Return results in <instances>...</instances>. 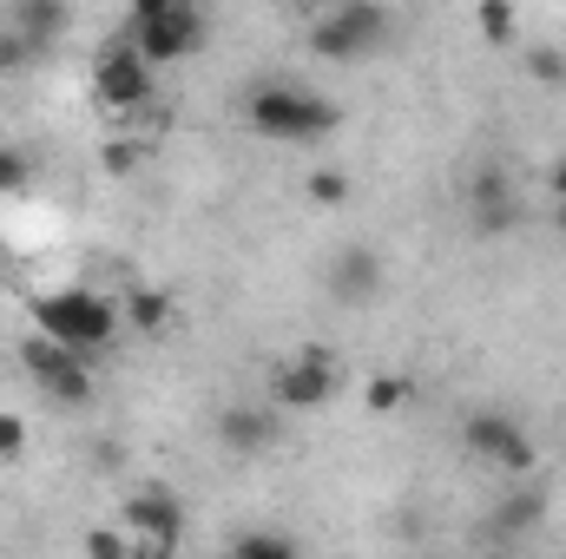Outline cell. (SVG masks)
Returning <instances> with one entry per match:
<instances>
[{
  "mask_svg": "<svg viewBox=\"0 0 566 559\" xmlns=\"http://www.w3.org/2000/svg\"><path fill=\"white\" fill-rule=\"evenodd\" d=\"M244 126L271 145H316L343 126V113H336L323 93L296 86V80H258V86L244 93Z\"/></svg>",
  "mask_w": 566,
  "mask_h": 559,
  "instance_id": "1",
  "label": "cell"
},
{
  "mask_svg": "<svg viewBox=\"0 0 566 559\" xmlns=\"http://www.w3.org/2000/svg\"><path fill=\"white\" fill-rule=\"evenodd\" d=\"M205 27H211V13L198 0H139L133 20H126V40H133V53H139L145 66L158 73V66L191 60L205 46Z\"/></svg>",
  "mask_w": 566,
  "mask_h": 559,
  "instance_id": "2",
  "label": "cell"
},
{
  "mask_svg": "<svg viewBox=\"0 0 566 559\" xmlns=\"http://www.w3.org/2000/svg\"><path fill=\"white\" fill-rule=\"evenodd\" d=\"M33 323L46 342L73 349V356H93L119 336V303H106L99 289H46L33 303Z\"/></svg>",
  "mask_w": 566,
  "mask_h": 559,
  "instance_id": "3",
  "label": "cell"
},
{
  "mask_svg": "<svg viewBox=\"0 0 566 559\" xmlns=\"http://www.w3.org/2000/svg\"><path fill=\"white\" fill-rule=\"evenodd\" d=\"M389 33H396V13L376 7V0H336V7H323V13L310 20V46H316L323 60H343V66L382 53Z\"/></svg>",
  "mask_w": 566,
  "mask_h": 559,
  "instance_id": "4",
  "label": "cell"
},
{
  "mask_svg": "<svg viewBox=\"0 0 566 559\" xmlns=\"http://www.w3.org/2000/svg\"><path fill=\"white\" fill-rule=\"evenodd\" d=\"M336 389H343V356L323 349V342H303V349L283 356L277 376H271V409L277 415H310V409L336 402Z\"/></svg>",
  "mask_w": 566,
  "mask_h": 559,
  "instance_id": "5",
  "label": "cell"
},
{
  "mask_svg": "<svg viewBox=\"0 0 566 559\" xmlns=\"http://www.w3.org/2000/svg\"><path fill=\"white\" fill-rule=\"evenodd\" d=\"M461 441H468L474 461H488L507 481H527L534 474V441H527V428L507 415V409H474V415L461 421Z\"/></svg>",
  "mask_w": 566,
  "mask_h": 559,
  "instance_id": "6",
  "label": "cell"
},
{
  "mask_svg": "<svg viewBox=\"0 0 566 559\" xmlns=\"http://www.w3.org/2000/svg\"><path fill=\"white\" fill-rule=\"evenodd\" d=\"M93 93H99V106H113V113H139V106H151L158 73L133 53L126 33H113V40L99 46V60H93Z\"/></svg>",
  "mask_w": 566,
  "mask_h": 559,
  "instance_id": "7",
  "label": "cell"
},
{
  "mask_svg": "<svg viewBox=\"0 0 566 559\" xmlns=\"http://www.w3.org/2000/svg\"><path fill=\"white\" fill-rule=\"evenodd\" d=\"M20 362H27V376H33L53 402H66V409H86V402H93V369H86V356H73V349L33 336V342L20 349Z\"/></svg>",
  "mask_w": 566,
  "mask_h": 559,
  "instance_id": "8",
  "label": "cell"
},
{
  "mask_svg": "<svg viewBox=\"0 0 566 559\" xmlns=\"http://www.w3.org/2000/svg\"><path fill=\"white\" fill-rule=\"evenodd\" d=\"M547 520V487H534V481H514L488 514H481V540L494 547V553H507L521 534H534Z\"/></svg>",
  "mask_w": 566,
  "mask_h": 559,
  "instance_id": "9",
  "label": "cell"
},
{
  "mask_svg": "<svg viewBox=\"0 0 566 559\" xmlns=\"http://www.w3.org/2000/svg\"><path fill=\"white\" fill-rule=\"evenodd\" d=\"M119 527L151 540V547H178L185 540V500L171 487H133L126 507H119Z\"/></svg>",
  "mask_w": 566,
  "mask_h": 559,
  "instance_id": "10",
  "label": "cell"
},
{
  "mask_svg": "<svg viewBox=\"0 0 566 559\" xmlns=\"http://www.w3.org/2000/svg\"><path fill=\"white\" fill-rule=\"evenodd\" d=\"M382 283H389V264H382V251L376 244H343L336 257H329V271H323V289L336 296V303H376L382 296Z\"/></svg>",
  "mask_w": 566,
  "mask_h": 559,
  "instance_id": "11",
  "label": "cell"
},
{
  "mask_svg": "<svg viewBox=\"0 0 566 559\" xmlns=\"http://www.w3.org/2000/svg\"><path fill=\"white\" fill-rule=\"evenodd\" d=\"M468 224L481 238H501V231L521 224V198H514V178L501 165H481L474 171V184H468Z\"/></svg>",
  "mask_w": 566,
  "mask_h": 559,
  "instance_id": "12",
  "label": "cell"
},
{
  "mask_svg": "<svg viewBox=\"0 0 566 559\" xmlns=\"http://www.w3.org/2000/svg\"><path fill=\"white\" fill-rule=\"evenodd\" d=\"M277 434H283V415L264 409V402H238V409L218 415V447L224 454H264Z\"/></svg>",
  "mask_w": 566,
  "mask_h": 559,
  "instance_id": "13",
  "label": "cell"
},
{
  "mask_svg": "<svg viewBox=\"0 0 566 559\" xmlns=\"http://www.w3.org/2000/svg\"><path fill=\"white\" fill-rule=\"evenodd\" d=\"M0 27H13V33L33 46V53H46V46H53V40L73 27V13H66L60 0H13V7L0 13Z\"/></svg>",
  "mask_w": 566,
  "mask_h": 559,
  "instance_id": "14",
  "label": "cell"
},
{
  "mask_svg": "<svg viewBox=\"0 0 566 559\" xmlns=\"http://www.w3.org/2000/svg\"><path fill=\"white\" fill-rule=\"evenodd\" d=\"M171 316H178V303H171L165 289H126V303H119V323H126V329H139V336L171 329Z\"/></svg>",
  "mask_w": 566,
  "mask_h": 559,
  "instance_id": "15",
  "label": "cell"
},
{
  "mask_svg": "<svg viewBox=\"0 0 566 559\" xmlns=\"http://www.w3.org/2000/svg\"><path fill=\"white\" fill-rule=\"evenodd\" d=\"M231 559H303V547L290 540V534H271V527H251V534H238V547Z\"/></svg>",
  "mask_w": 566,
  "mask_h": 559,
  "instance_id": "16",
  "label": "cell"
},
{
  "mask_svg": "<svg viewBox=\"0 0 566 559\" xmlns=\"http://www.w3.org/2000/svg\"><path fill=\"white\" fill-rule=\"evenodd\" d=\"M310 204H323V211L349 204V171H336V165H316V171H310Z\"/></svg>",
  "mask_w": 566,
  "mask_h": 559,
  "instance_id": "17",
  "label": "cell"
},
{
  "mask_svg": "<svg viewBox=\"0 0 566 559\" xmlns=\"http://www.w3.org/2000/svg\"><path fill=\"white\" fill-rule=\"evenodd\" d=\"M416 389H409V376H376L369 389H363V402H369V415H396L402 402H409Z\"/></svg>",
  "mask_w": 566,
  "mask_h": 559,
  "instance_id": "18",
  "label": "cell"
},
{
  "mask_svg": "<svg viewBox=\"0 0 566 559\" xmlns=\"http://www.w3.org/2000/svg\"><path fill=\"white\" fill-rule=\"evenodd\" d=\"M33 184V158L20 145H0V198H20Z\"/></svg>",
  "mask_w": 566,
  "mask_h": 559,
  "instance_id": "19",
  "label": "cell"
},
{
  "mask_svg": "<svg viewBox=\"0 0 566 559\" xmlns=\"http://www.w3.org/2000/svg\"><path fill=\"white\" fill-rule=\"evenodd\" d=\"M86 559H139V553H133V534L126 527H93L86 534Z\"/></svg>",
  "mask_w": 566,
  "mask_h": 559,
  "instance_id": "20",
  "label": "cell"
},
{
  "mask_svg": "<svg viewBox=\"0 0 566 559\" xmlns=\"http://www.w3.org/2000/svg\"><path fill=\"white\" fill-rule=\"evenodd\" d=\"M474 27H481V40H514L521 13H514V7H501V0H488V7H474Z\"/></svg>",
  "mask_w": 566,
  "mask_h": 559,
  "instance_id": "21",
  "label": "cell"
},
{
  "mask_svg": "<svg viewBox=\"0 0 566 559\" xmlns=\"http://www.w3.org/2000/svg\"><path fill=\"white\" fill-rule=\"evenodd\" d=\"M527 73H534L541 86H566V46H534V53H527Z\"/></svg>",
  "mask_w": 566,
  "mask_h": 559,
  "instance_id": "22",
  "label": "cell"
},
{
  "mask_svg": "<svg viewBox=\"0 0 566 559\" xmlns=\"http://www.w3.org/2000/svg\"><path fill=\"white\" fill-rule=\"evenodd\" d=\"M20 454H27V421L0 409V461H20Z\"/></svg>",
  "mask_w": 566,
  "mask_h": 559,
  "instance_id": "23",
  "label": "cell"
},
{
  "mask_svg": "<svg viewBox=\"0 0 566 559\" xmlns=\"http://www.w3.org/2000/svg\"><path fill=\"white\" fill-rule=\"evenodd\" d=\"M33 60H40V53H33V46L13 33V27H0V73H13V66H33Z\"/></svg>",
  "mask_w": 566,
  "mask_h": 559,
  "instance_id": "24",
  "label": "cell"
},
{
  "mask_svg": "<svg viewBox=\"0 0 566 559\" xmlns=\"http://www.w3.org/2000/svg\"><path fill=\"white\" fill-rule=\"evenodd\" d=\"M139 165V145H106V171H133Z\"/></svg>",
  "mask_w": 566,
  "mask_h": 559,
  "instance_id": "25",
  "label": "cell"
},
{
  "mask_svg": "<svg viewBox=\"0 0 566 559\" xmlns=\"http://www.w3.org/2000/svg\"><path fill=\"white\" fill-rule=\"evenodd\" d=\"M547 198H554V204H566V151L547 165Z\"/></svg>",
  "mask_w": 566,
  "mask_h": 559,
  "instance_id": "26",
  "label": "cell"
},
{
  "mask_svg": "<svg viewBox=\"0 0 566 559\" xmlns=\"http://www.w3.org/2000/svg\"><path fill=\"white\" fill-rule=\"evenodd\" d=\"M554 224H560V231H566V204H554Z\"/></svg>",
  "mask_w": 566,
  "mask_h": 559,
  "instance_id": "27",
  "label": "cell"
},
{
  "mask_svg": "<svg viewBox=\"0 0 566 559\" xmlns=\"http://www.w3.org/2000/svg\"><path fill=\"white\" fill-rule=\"evenodd\" d=\"M488 559H507V553H488Z\"/></svg>",
  "mask_w": 566,
  "mask_h": 559,
  "instance_id": "28",
  "label": "cell"
}]
</instances>
